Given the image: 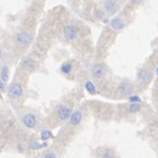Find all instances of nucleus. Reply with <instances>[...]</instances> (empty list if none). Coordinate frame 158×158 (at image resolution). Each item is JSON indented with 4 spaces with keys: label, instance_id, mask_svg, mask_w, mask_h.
<instances>
[{
    "label": "nucleus",
    "instance_id": "f257e3e1",
    "mask_svg": "<svg viewBox=\"0 0 158 158\" xmlns=\"http://www.w3.org/2000/svg\"><path fill=\"white\" fill-rule=\"evenodd\" d=\"M23 94V88L19 84H12L8 89V96L12 100H18L22 97Z\"/></svg>",
    "mask_w": 158,
    "mask_h": 158
},
{
    "label": "nucleus",
    "instance_id": "f03ea898",
    "mask_svg": "<svg viewBox=\"0 0 158 158\" xmlns=\"http://www.w3.org/2000/svg\"><path fill=\"white\" fill-rule=\"evenodd\" d=\"M63 35L67 41H74L78 35V30L74 25H66L63 30Z\"/></svg>",
    "mask_w": 158,
    "mask_h": 158
},
{
    "label": "nucleus",
    "instance_id": "7ed1b4c3",
    "mask_svg": "<svg viewBox=\"0 0 158 158\" xmlns=\"http://www.w3.org/2000/svg\"><path fill=\"white\" fill-rule=\"evenodd\" d=\"M70 115H72V110H70V108H68V106H65V104L58 106V108H57V116H58L62 121L69 120Z\"/></svg>",
    "mask_w": 158,
    "mask_h": 158
},
{
    "label": "nucleus",
    "instance_id": "20e7f679",
    "mask_svg": "<svg viewBox=\"0 0 158 158\" xmlns=\"http://www.w3.org/2000/svg\"><path fill=\"white\" fill-rule=\"evenodd\" d=\"M106 67H104V65L101 64V63H97L91 68V74L94 78H102V77L106 75Z\"/></svg>",
    "mask_w": 158,
    "mask_h": 158
},
{
    "label": "nucleus",
    "instance_id": "39448f33",
    "mask_svg": "<svg viewBox=\"0 0 158 158\" xmlns=\"http://www.w3.org/2000/svg\"><path fill=\"white\" fill-rule=\"evenodd\" d=\"M103 7L108 15H114L118 10V5L116 2V0H106L103 3Z\"/></svg>",
    "mask_w": 158,
    "mask_h": 158
},
{
    "label": "nucleus",
    "instance_id": "423d86ee",
    "mask_svg": "<svg viewBox=\"0 0 158 158\" xmlns=\"http://www.w3.org/2000/svg\"><path fill=\"white\" fill-rule=\"evenodd\" d=\"M15 40H17V42L20 45H23V46H27V45H29L30 43L32 42V37L27 32L18 33L17 36H15Z\"/></svg>",
    "mask_w": 158,
    "mask_h": 158
},
{
    "label": "nucleus",
    "instance_id": "0eeeda50",
    "mask_svg": "<svg viewBox=\"0 0 158 158\" xmlns=\"http://www.w3.org/2000/svg\"><path fill=\"white\" fill-rule=\"evenodd\" d=\"M22 122L27 128H34L36 125V118L32 113H25L22 116Z\"/></svg>",
    "mask_w": 158,
    "mask_h": 158
},
{
    "label": "nucleus",
    "instance_id": "6e6552de",
    "mask_svg": "<svg viewBox=\"0 0 158 158\" xmlns=\"http://www.w3.org/2000/svg\"><path fill=\"white\" fill-rule=\"evenodd\" d=\"M134 91V87L131 82L124 81L122 82V85L120 86V94L123 97H130Z\"/></svg>",
    "mask_w": 158,
    "mask_h": 158
},
{
    "label": "nucleus",
    "instance_id": "1a4fd4ad",
    "mask_svg": "<svg viewBox=\"0 0 158 158\" xmlns=\"http://www.w3.org/2000/svg\"><path fill=\"white\" fill-rule=\"evenodd\" d=\"M138 78L141 79L144 84L147 85V84H149V82L152 81V79H153V73H152L151 70L142 69V70H139V73H138Z\"/></svg>",
    "mask_w": 158,
    "mask_h": 158
},
{
    "label": "nucleus",
    "instance_id": "9d476101",
    "mask_svg": "<svg viewBox=\"0 0 158 158\" xmlns=\"http://www.w3.org/2000/svg\"><path fill=\"white\" fill-rule=\"evenodd\" d=\"M82 121V113L80 111H75L72 112V115L69 118V122L73 126H77L81 123Z\"/></svg>",
    "mask_w": 158,
    "mask_h": 158
},
{
    "label": "nucleus",
    "instance_id": "9b49d317",
    "mask_svg": "<svg viewBox=\"0 0 158 158\" xmlns=\"http://www.w3.org/2000/svg\"><path fill=\"white\" fill-rule=\"evenodd\" d=\"M111 27L113 30H115V31H121V30L124 29V27H125V23H124V21L121 19V18H113V19L111 20Z\"/></svg>",
    "mask_w": 158,
    "mask_h": 158
},
{
    "label": "nucleus",
    "instance_id": "f8f14e48",
    "mask_svg": "<svg viewBox=\"0 0 158 158\" xmlns=\"http://www.w3.org/2000/svg\"><path fill=\"white\" fill-rule=\"evenodd\" d=\"M23 67L29 72H33V70L36 69V63L32 58H25L23 60Z\"/></svg>",
    "mask_w": 158,
    "mask_h": 158
},
{
    "label": "nucleus",
    "instance_id": "ddd939ff",
    "mask_svg": "<svg viewBox=\"0 0 158 158\" xmlns=\"http://www.w3.org/2000/svg\"><path fill=\"white\" fill-rule=\"evenodd\" d=\"M85 88H86V90L90 94H97V88L91 80H87L86 84H85Z\"/></svg>",
    "mask_w": 158,
    "mask_h": 158
},
{
    "label": "nucleus",
    "instance_id": "4468645a",
    "mask_svg": "<svg viewBox=\"0 0 158 158\" xmlns=\"http://www.w3.org/2000/svg\"><path fill=\"white\" fill-rule=\"evenodd\" d=\"M73 70V64L69 62H65L64 64H62V66H60V72L63 73V74L65 75H68L70 74Z\"/></svg>",
    "mask_w": 158,
    "mask_h": 158
},
{
    "label": "nucleus",
    "instance_id": "2eb2a0df",
    "mask_svg": "<svg viewBox=\"0 0 158 158\" xmlns=\"http://www.w3.org/2000/svg\"><path fill=\"white\" fill-rule=\"evenodd\" d=\"M0 77L2 79V81L7 82L9 80V68L7 66H3L1 67V70H0Z\"/></svg>",
    "mask_w": 158,
    "mask_h": 158
},
{
    "label": "nucleus",
    "instance_id": "dca6fc26",
    "mask_svg": "<svg viewBox=\"0 0 158 158\" xmlns=\"http://www.w3.org/2000/svg\"><path fill=\"white\" fill-rule=\"evenodd\" d=\"M142 109V106L141 103H138V102H131L130 106H128V110L131 113H137V112L141 111Z\"/></svg>",
    "mask_w": 158,
    "mask_h": 158
},
{
    "label": "nucleus",
    "instance_id": "f3484780",
    "mask_svg": "<svg viewBox=\"0 0 158 158\" xmlns=\"http://www.w3.org/2000/svg\"><path fill=\"white\" fill-rule=\"evenodd\" d=\"M51 137H52V132L48 131V130H44V131L41 132V139H42L43 142L48 141Z\"/></svg>",
    "mask_w": 158,
    "mask_h": 158
},
{
    "label": "nucleus",
    "instance_id": "a211bd4d",
    "mask_svg": "<svg viewBox=\"0 0 158 158\" xmlns=\"http://www.w3.org/2000/svg\"><path fill=\"white\" fill-rule=\"evenodd\" d=\"M27 147L30 149H42V144L37 143L36 141H30L29 144H27Z\"/></svg>",
    "mask_w": 158,
    "mask_h": 158
},
{
    "label": "nucleus",
    "instance_id": "6ab92c4d",
    "mask_svg": "<svg viewBox=\"0 0 158 158\" xmlns=\"http://www.w3.org/2000/svg\"><path fill=\"white\" fill-rule=\"evenodd\" d=\"M128 100H130V102H138V103L142 101L141 98L138 96H136V94H131V96L128 97Z\"/></svg>",
    "mask_w": 158,
    "mask_h": 158
},
{
    "label": "nucleus",
    "instance_id": "aec40b11",
    "mask_svg": "<svg viewBox=\"0 0 158 158\" xmlns=\"http://www.w3.org/2000/svg\"><path fill=\"white\" fill-rule=\"evenodd\" d=\"M7 90V87H6V82L2 81V79H0V91H6Z\"/></svg>",
    "mask_w": 158,
    "mask_h": 158
},
{
    "label": "nucleus",
    "instance_id": "412c9836",
    "mask_svg": "<svg viewBox=\"0 0 158 158\" xmlns=\"http://www.w3.org/2000/svg\"><path fill=\"white\" fill-rule=\"evenodd\" d=\"M101 158H114V155L110 152H106L103 155L101 156Z\"/></svg>",
    "mask_w": 158,
    "mask_h": 158
},
{
    "label": "nucleus",
    "instance_id": "4be33fe9",
    "mask_svg": "<svg viewBox=\"0 0 158 158\" xmlns=\"http://www.w3.org/2000/svg\"><path fill=\"white\" fill-rule=\"evenodd\" d=\"M43 158H57V156L55 155L54 153H51V152H49V153H46L44 155V157Z\"/></svg>",
    "mask_w": 158,
    "mask_h": 158
},
{
    "label": "nucleus",
    "instance_id": "5701e85b",
    "mask_svg": "<svg viewBox=\"0 0 158 158\" xmlns=\"http://www.w3.org/2000/svg\"><path fill=\"white\" fill-rule=\"evenodd\" d=\"M132 3H135V5H137V3L141 2V0H131Z\"/></svg>",
    "mask_w": 158,
    "mask_h": 158
},
{
    "label": "nucleus",
    "instance_id": "b1692460",
    "mask_svg": "<svg viewBox=\"0 0 158 158\" xmlns=\"http://www.w3.org/2000/svg\"><path fill=\"white\" fill-rule=\"evenodd\" d=\"M156 76L158 77V66H157V68H156Z\"/></svg>",
    "mask_w": 158,
    "mask_h": 158
},
{
    "label": "nucleus",
    "instance_id": "393cba45",
    "mask_svg": "<svg viewBox=\"0 0 158 158\" xmlns=\"http://www.w3.org/2000/svg\"><path fill=\"white\" fill-rule=\"evenodd\" d=\"M1 56H2V53H1V51H0V59H1Z\"/></svg>",
    "mask_w": 158,
    "mask_h": 158
}]
</instances>
